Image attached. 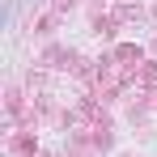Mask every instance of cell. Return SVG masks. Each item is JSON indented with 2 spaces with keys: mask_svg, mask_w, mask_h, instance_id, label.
<instances>
[]
</instances>
